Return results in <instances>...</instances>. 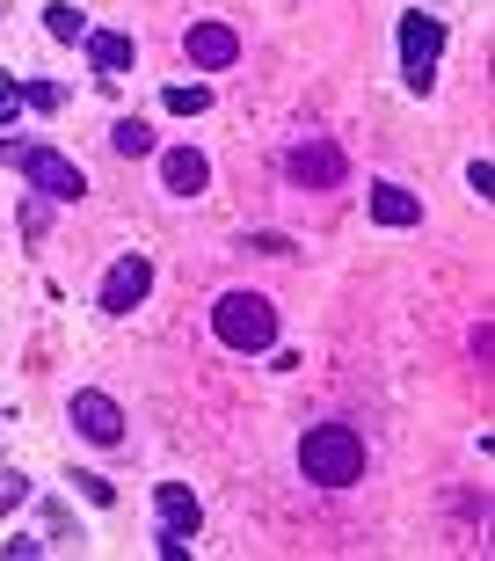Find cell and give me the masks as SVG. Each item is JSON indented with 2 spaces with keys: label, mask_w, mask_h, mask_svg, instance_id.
<instances>
[{
  "label": "cell",
  "mask_w": 495,
  "mask_h": 561,
  "mask_svg": "<svg viewBox=\"0 0 495 561\" xmlns=\"http://www.w3.org/2000/svg\"><path fill=\"white\" fill-rule=\"evenodd\" d=\"M299 474L313 489H350V481H365V437L350 423H313L299 437Z\"/></svg>",
  "instance_id": "6da1fadb"
},
{
  "label": "cell",
  "mask_w": 495,
  "mask_h": 561,
  "mask_svg": "<svg viewBox=\"0 0 495 561\" xmlns=\"http://www.w3.org/2000/svg\"><path fill=\"white\" fill-rule=\"evenodd\" d=\"M211 335H219L227 351H269V343H277V307H269L263 291H219Z\"/></svg>",
  "instance_id": "7a4b0ae2"
},
{
  "label": "cell",
  "mask_w": 495,
  "mask_h": 561,
  "mask_svg": "<svg viewBox=\"0 0 495 561\" xmlns=\"http://www.w3.org/2000/svg\"><path fill=\"white\" fill-rule=\"evenodd\" d=\"M0 161H15L22 183L37 190V197H51V205H73V197L88 190V175L66 161V153H51V146H8L0 139Z\"/></svg>",
  "instance_id": "3957f363"
},
{
  "label": "cell",
  "mask_w": 495,
  "mask_h": 561,
  "mask_svg": "<svg viewBox=\"0 0 495 561\" xmlns=\"http://www.w3.org/2000/svg\"><path fill=\"white\" fill-rule=\"evenodd\" d=\"M285 175L299 190H343V175H350V161H343V146L335 139H299L285 153Z\"/></svg>",
  "instance_id": "277c9868"
},
{
  "label": "cell",
  "mask_w": 495,
  "mask_h": 561,
  "mask_svg": "<svg viewBox=\"0 0 495 561\" xmlns=\"http://www.w3.org/2000/svg\"><path fill=\"white\" fill-rule=\"evenodd\" d=\"M437 51H445V22H437V15H401V59H408V88H415V95L430 88Z\"/></svg>",
  "instance_id": "5b68a950"
},
{
  "label": "cell",
  "mask_w": 495,
  "mask_h": 561,
  "mask_svg": "<svg viewBox=\"0 0 495 561\" xmlns=\"http://www.w3.org/2000/svg\"><path fill=\"white\" fill-rule=\"evenodd\" d=\"M146 291H153V263L146 255H117L110 277H103V313H131Z\"/></svg>",
  "instance_id": "8992f818"
},
{
  "label": "cell",
  "mask_w": 495,
  "mask_h": 561,
  "mask_svg": "<svg viewBox=\"0 0 495 561\" xmlns=\"http://www.w3.org/2000/svg\"><path fill=\"white\" fill-rule=\"evenodd\" d=\"M183 51H189V66L219 73V66H233V59H241V37H233L227 22H189V30H183Z\"/></svg>",
  "instance_id": "52a82bcc"
},
{
  "label": "cell",
  "mask_w": 495,
  "mask_h": 561,
  "mask_svg": "<svg viewBox=\"0 0 495 561\" xmlns=\"http://www.w3.org/2000/svg\"><path fill=\"white\" fill-rule=\"evenodd\" d=\"M73 431H81L88 445H117V437H124V409L88 387V394H73Z\"/></svg>",
  "instance_id": "ba28073f"
},
{
  "label": "cell",
  "mask_w": 495,
  "mask_h": 561,
  "mask_svg": "<svg viewBox=\"0 0 495 561\" xmlns=\"http://www.w3.org/2000/svg\"><path fill=\"white\" fill-rule=\"evenodd\" d=\"M161 183L175 190V197H197V190L211 183V161L197 153V146H168L161 153Z\"/></svg>",
  "instance_id": "9c48e42d"
},
{
  "label": "cell",
  "mask_w": 495,
  "mask_h": 561,
  "mask_svg": "<svg viewBox=\"0 0 495 561\" xmlns=\"http://www.w3.org/2000/svg\"><path fill=\"white\" fill-rule=\"evenodd\" d=\"M153 511H161V533H183V540H197V525H205V511H197V496H189L183 481H161Z\"/></svg>",
  "instance_id": "30bf717a"
},
{
  "label": "cell",
  "mask_w": 495,
  "mask_h": 561,
  "mask_svg": "<svg viewBox=\"0 0 495 561\" xmlns=\"http://www.w3.org/2000/svg\"><path fill=\"white\" fill-rule=\"evenodd\" d=\"M88 59H95V73H110V81H117V73H131V59H139V44L124 37V30H88Z\"/></svg>",
  "instance_id": "8fae6325"
},
{
  "label": "cell",
  "mask_w": 495,
  "mask_h": 561,
  "mask_svg": "<svg viewBox=\"0 0 495 561\" xmlns=\"http://www.w3.org/2000/svg\"><path fill=\"white\" fill-rule=\"evenodd\" d=\"M371 219H379V227H415V219H423V197L401 190V183H379L371 190Z\"/></svg>",
  "instance_id": "7c38bea8"
},
{
  "label": "cell",
  "mask_w": 495,
  "mask_h": 561,
  "mask_svg": "<svg viewBox=\"0 0 495 561\" xmlns=\"http://www.w3.org/2000/svg\"><path fill=\"white\" fill-rule=\"evenodd\" d=\"M110 146H117L124 161H146V153H153V125H139V117H117V125H110Z\"/></svg>",
  "instance_id": "4fadbf2b"
},
{
  "label": "cell",
  "mask_w": 495,
  "mask_h": 561,
  "mask_svg": "<svg viewBox=\"0 0 495 561\" xmlns=\"http://www.w3.org/2000/svg\"><path fill=\"white\" fill-rule=\"evenodd\" d=\"M44 30H51L59 44H81L88 37V15H81V8H66V0H51V8H44Z\"/></svg>",
  "instance_id": "5bb4252c"
},
{
  "label": "cell",
  "mask_w": 495,
  "mask_h": 561,
  "mask_svg": "<svg viewBox=\"0 0 495 561\" xmlns=\"http://www.w3.org/2000/svg\"><path fill=\"white\" fill-rule=\"evenodd\" d=\"M168 110H175V117H197V110H211V88H205V81L168 88Z\"/></svg>",
  "instance_id": "9a60e30c"
},
{
  "label": "cell",
  "mask_w": 495,
  "mask_h": 561,
  "mask_svg": "<svg viewBox=\"0 0 495 561\" xmlns=\"http://www.w3.org/2000/svg\"><path fill=\"white\" fill-rule=\"evenodd\" d=\"M73 489H81V496H88V503H117V489H110V481H103V474H73Z\"/></svg>",
  "instance_id": "2e32d148"
},
{
  "label": "cell",
  "mask_w": 495,
  "mask_h": 561,
  "mask_svg": "<svg viewBox=\"0 0 495 561\" xmlns=\"http://www.w3.org/2000/svg\"><path fill=\"white\" fill-rule=\"evenodd\" d=\"M44 219H51V197H30L22 205V233H44Z\"/></svg>",
  "instance_id": "e0dca14e"
},
{
  "label": "cell",
  "mask_w": 495,
  "mask_h": 561,
  "mask_svg": "<svg viewBox=\"0 0 495 561\" xmlns=\"http://www.w3.org/2000/svg\"><path fill=\"white\" fill-rule=\"evenodd\" d=\"M467 190H474V197H495V168L474 161V168H467Z\"/></svg>",
  "instance_id": "ac0fdd59"
},
{
  "label": "cell",
  "mask_w": 495,
  "mask_h": 561,
  "mask_svg": "<svg viewBox=\"0 0 495 561\" xmlns=\"http://www.w3.org/2000/svg\"><path fill=\"white\" fill-rule=\"evenodd\" d=\"M22 103H37V110H59V88H51V81H30V88H22Z\"/></svg>",
  "instance_id": "d6986e66"
},
{
  "label": "cell",
  "mask_w": 495,
  "mask_h": 561,
  "mask_svg": "<svg viewBox=\"0 0 495 561\" xmlns=\"http://www.w3.org/2000/svg\"><path fill=\"white\" fill-rule=\"evenodd\" d=\"M248 249H255V255H291V241H285V233H248Z\"/></svg>",
  "instance_id": "ffe728a7"
},
{
  "label": "cell",
  "mask_w": 495,
  "mask_h": 561,
  "mask_svg": "<svg viewBox=\"0 0 495 561\" xmlns=\"http://www.w3.org/2000/svg\"><path fill=\"white\" fill-rule=\"evenodd\" d=\"M22 496H30V481H22V474H0V511H15Z\"/></svg>",
  "instance_id": "44dd1931"
},
{
  "label": "cell",
  "mask_w": 495,
  "mask_h": 561,
  "mask_svg": "<svg viewBox=\"0 0 495 561\" xmlns=\"http://www.w3.org/2000/svg\"><path fill=\"white\" fill-rule=\"evenodd\" d=\"M15 103H22V88H15V73H0V125L15 117Z\"/></svg>",
  "instance_id": "7402d4cb"
}]
</instances>
